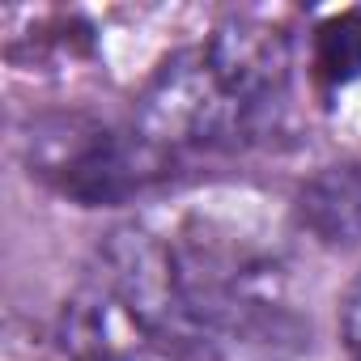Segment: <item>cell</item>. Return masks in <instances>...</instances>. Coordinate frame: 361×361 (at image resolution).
I'll use <instances>...</instances> for the list:
<instances>
[{"mask_svg":"<svg viewBox=\"0 0 361 361\" xmlns=\"http://www.w3.org/2000/svg\"><path fill=\"white\" fill-rule=\"evenodd\" d=\"M188 289L192 344L213 361H298L310 344V323L285 293L272 259L217 247L204 234L174 243Z\"/></svg>","mask_w":361,"mask_h":361,"instance_id":"cell-1","label":"cell"},{"mask_svg":"<svg viewBox=\"0 0 361 361\" xmlns=\"http://www.w3.org/2000/svg\"><path fill=\"white\" fill-rule=\"evenodd\" d=\"M22 157L30 178L81 209L123 204L153 178H161L174 161L170 153L153 149L136 128L119 132L81 111L39 115L22 136Z\"/></svg>","mask_w":361,"mask_h":361,"instance_id":"cell-2","label":"cell"},{"mask_svg":"<svg viewBox=\"0 0 361 361\" xmlns=\"http://www.w3.org/2000/svg\"><path fill=\"white\" fill-rule=\"evenodd\" d=\"M251 119L255 115L234 102L209 68L204 47L170 56L136 102V132L170 157L178 149L230 145L251 128Z\"/></svg>","mask_w":361,"mask_h":361,"instance_id":"cell-3","label":"cell"},{"mask_svg":"<svg viewBox=\"0 0 361 361\" xmlns=\"http://www.w3.org/2000/svg\"><path fill=\"white\" fill-rule=\"evenodd\" d=\"M98 285L161 344L192 340L188 289L174 243L145 226H119L98 247Z\"/></svg>","mask_w":361,"mask_h":361,"instance_id":"cell-4","label":"cell"},{"mask_svg":"<svg viewBox=\"0 0 361 361\" xmlns=\"http://www.w3.org/2000/svg\"><path fill=\"white\" fill-rule=\"evenodd\" d=\"M204 60L234 102L251 115L268 106L289 81V35L259 18H230L204 43Z\"/></svg>","mask_w":361,"mask_h":361,"instance_id":"cell-5","label":"cell"},{"mask_svg":"<svg viewBox=\"0 0 361 361\" xmlns=\"http://www.w3.org/2000/svg\"><path fill=\"white\" fill-rule=\"evenodd\" d=\"M298 226L323 247L361 243V161H336L310 174L298 192Z\"/></svg>","mask_w":361,"mask_h":361,"instance_id":"cell-6","label":"cell"},{"mask_svg":"<svg viewBox=\"0 0 361 361\" xmlns=\"http://www.w3.org/2000/svg\"><path fill=\"white\" fill-rule=\"evenodd\" d=\"M310 68L323 90H344L361 81V9H340L314 26Z\"/></svg>","mask_w":361,"mask_h":361,"instance_id":"cell-7","label":"cell"},{"mask_svg":"<svg viewBox=\"0 0 361 361\" xmlns=\"http://www.w3.org/2000/svg\"><path fill=\"white\" fill-rule=\"evenodd\" d=\"M340 327H344V344H348V353L361 361V276L353 281V289H348V298H344Z\"/></svg>","mask_w":361,"mask_h":361,"instance_id":"cell-8","label":"cell"},{"mask_svg":"<svg viewBox=\"0 0 361 361\" xmlns=\"http://www.w3.org/2000/svg\"><path fill=\"white\" fill-rule=\"evenodd\" d=\"M119 361H178V353H174L170 344H161V340H145V344H136L132 353H123Z\"/></svg>","mask_w":361,"mask_h":361,"instance_id":"cell-9","label":"cell"}]
</instances>
